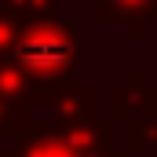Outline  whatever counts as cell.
Here are the masks:
<instances>
[{
	"label": "cell",
	"instance_id": "obj_1",
	"mask_svg": "<svg viewBox=\"0 0 157 157\" xmlns=\"http://www.w3.org/2000/svg\"><path fill=\"white\" fill-rule=\"evenodd\" d=\"M11 55H15V70L26 80H62L77 59V33L62 18L33 22L18 29Z\"/></svg>",
	"mask_w": 157,
	"mask_h": 157
},
{
	"label": "cell",
	"instance_id": "obj_2",
	"mask_svg": "<svg viewBox=\"0 0 157 157\" xmlns=\"http://www.w3.org/2000/svg\"><path fill=\"white\" fill-rule=\"evenodd\" d=\"M150 11H157V0H95V18H124L128 33L146 29Z\"/></svg>",
	"mask_w": 157,
	"mask_h": 157
},
{
	"label": "cell",
	"instance_id": "obj_3",
	"mask_svg": "<svg viewBox=\"0 0 157 157\" xmlns=\"http://www.w3.org/2000/svg\"><path fill=\"white\" fill-rule=\"evenodd\" d=\"M4 11L18 18L22 26L33 22H55L59 18V0H4Z\"/></svg>",
	"mask_w": 157,
	"mask_h": 157
},
{
	"label": "cell",
	"instance_id": "obj_4",
	"mask_svg": "<svg viewBox=\"0 0 157 157\" xmlns=\"http://www.w3.org/2000/svg\"><path fill=\"white\" fill-rule=\"evenodd\" d=\"M18 29H22V22H18V18H11L7 11H0V55L15 48V37H18Z\"/></svg>",
	"mask_w": 157,
	"mask_h": 157
}]
</instances>
